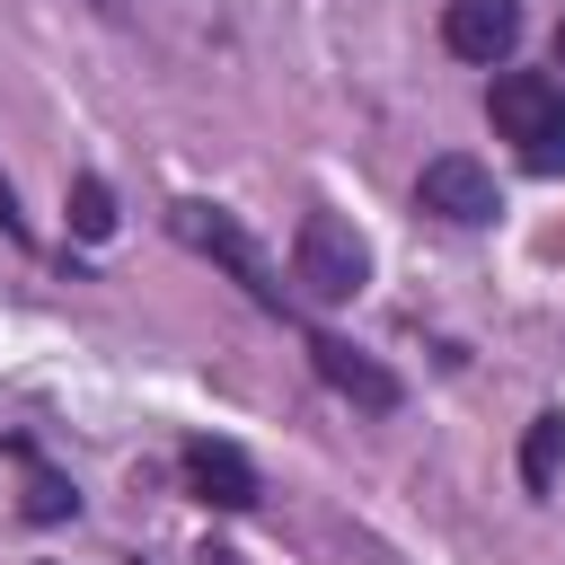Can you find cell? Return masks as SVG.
<instances>
[{
  "instance_id": "cell-1",
  "label": "cell",
  "mask_w": 565,
  "mask_h": 565,
  "mask_svg": "<svg viewBox=\"0 0 565 565\" xmlns=\"http://www.w3.org/2000/svg\"><path fill=\"white\" fill-rule=\"evenodd\" d=\"M486 106H494L503 141H521V159H530L539 177L565 168V88H556V79H539V71H503Z\"/></svg>"
},
{
  "instance_id": "cell-2",
  "label": "cell",
  "mask_w": 565,
  "mask_h": 565,
  "mask_svg": "<svg viewBox=\"0 0 565 565\" xmlns=\"http://www.w3.org/2000/svg\"><path fill=\"white\" fill-rule=\"evenodd\" d=\"M362 274H371L362 230L335 221V212H300V230H291V282H300L309 300H353Z\"/></svg>"
},
{
  "instance_id": "cell-3",
  "label": "cell",
  "mask_w": 565,
  "mask_h": 565,
  "mask_svg": "<svg viewBox=\"0 0 565 565\" xmlns=\"http://www.w3.org/2000/svg\"><path fill=\"white\" fill-rule=\"evenodd\" d=\"M168 230H177L185 247H203L212 265H230V274L247 282V300H256V309H282V282H274V265L256 256V238H247V230H238L221 203H168Z\"/></svg>"
},
{
  "instance_id": "cell-4",
  "label": "cell",
  "mask_w": 565,
  "mask_h": 565,
  "mask_svg": "<svg viewBox=\"0 0 565 565\" xmlns=\"http://www.w3.org/2000/svg\"><path fill=\"white\" fill-rule=\"evenodd\" d=\"M415 203H424L433 221H459V230H486V221H494V177H486L477 159H459V150H441V159H424V177H415Z\"/></svg>"
},
{
  "instance_id": "cell-5",
  "label": "cell",
  "mask_w": 565,
  "mask_h": 565,
  "mask_svg": "<svg viewBox=\"0 0 565 565\" xmlns=\"http://www.w3.org/2000/svg\"><path fill=\"white\" fill-rule=\"evenodd\" d=\"M441 44L459 62H503L521 44V0H450L441 9Z\"/></svg>"
},
{
  "instance_id": "cell-6",
  "label": "cell",
  "mask_w": 565,
  "mask_h": 565,
  "mask_svg": "<svg viewBox=\"0 0 565 565\" xmlns=\"http://www.w3.org/2000/svg\"><path fill=\"white\" fill-rule=\"evenodd\" d=\"M309 362H318V380H327L335 397H353L362 415H388V406H397V380H388L380 362H362L344 335H309Z\"/></svg>"
},
{
  "instance_id": "cell-7",
  "label": "cell",
  "mask_w": 565,
  "mask_h": 565,
  "mask_svg": "<svg viewBox=\"0 0 565 565\" xmlns=\"http://www.w3.org/2000/svg\"><path fill=\"white\" fill-rule=\"evenodd\" d=\"M185 477H194V494L221 503V512H247V503H256V468H247L230 441H185Z\"/></svg>"
},
{
  "instance_id": "cell-8",
  "label": "cell",
  "mask_w": 565,
  "mask_h": 565,
  "mask_svg": "<svg viewBox=\"0 0 565 565\" xmlns=\"http://www.w3.org/2000/svg\"><path fill=\"white\" fill-rule=\"evenodd\" d=\"M556 468H565V415H539V424H530V441H521V486H530V494H547V486H556Z\"/></svg>"
},
{
  "instance_id": "cell-9",
  "label": "cell",
  "mask_w": 565,
  "mask_h": 565,
  "mask_svg": "<svg viewBox=\"0 0 565 565\" xmlns=\"http://www.w3.org/2000/svg\"><path fill=\"white\" fill-rule=\"evenodd\" d=\"M71 230H79V238H106V230H115V194H106L97 177L71 185Z\"/></svg>"
},
{
  "instance_id": "cell-10",
  "label": "cell",
  "mask_w": 565,
  "mask_h": 565,
  "mask_svg": "<svg viewBox=\"0 0 565 565\" xmlns=\"http://www.w3.org/2000/svg\"><path fill=\"white\" fill-rule=\"evenodd\" d=\"M556 71H565V18H556Z\"/></svg>"
},
{
  "instance_id": "cell-11",
  "label": "cell",
  "mask_w": 565,
  "mask_h": 565,
  "mask_svg": "<svg viewBox=\"0 0 565 565\" xmlns=\"http://www.w3.org/2000/svg\"><path fill=\"white\" fill-rule=\"evenodd\" d=\"M97 9H115V18H124V9H132V0H97Z\"/></svg>"
}]
</instances>
